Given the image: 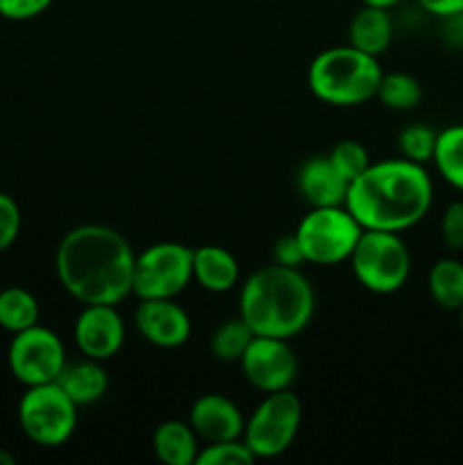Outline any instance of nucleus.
Returning a JSON list of instances; mask_svg holds the SVG:
<instances>
[{
    "label": "nucleus",
    "mask_w": 463,
    "mask_h": 465,
    "mask_svg": "<svg viewBox=\"0 0 463 465\" xmlns=\"http://www.w3.org/2000/svg\"><path fill=\"white\" fill-rule=\"evenodd\" d=\"M354 277L377 295L398 293L411 275V252L398 232L363 230L350 254Z\"/></svg>",
    "instance_id": "39448f33"
},
{
    "label": "nucleus",
    "mask_w": 463,
    "mask_h": 465,
    "mask_svg": "<svg viewBox=\"0 0 463 465\" xmlns=\"http://www.w3.org/2000/svg\"><path fill=\"white\" fill-rule=\"evenodd\" d=\"M427 286L438 307L458 312L463 307V262L452 257L438 259L431 266Z\"/></svg>",
    "instance_id": "aec40b11"
},
{
    "label": "nucleus",
    "mask_w": 463,
    "mask_h": 465,
    "mask_svg": "<svg viewBox=\"0 0 463 465\" xmlns=\"http://www.w3.org/2000/svg\"><path fill=\"white\" fill-rule=\"evenodd\" d=\"M77 404L68 398L57 381L27 386L18 402V422L32 443L41 448H59L77 427Z\"/></svg>",
    "instance_id": "0eeeda50"
},
{
    "label": "nucleus",
    "mask_w": 463,
    "mask_h": 465,
    "mask_svg": "<svg viewBox=\"0 0 463 465\" xmlns=\"http://www.w3.org/2000/svg\"><path fill=\"white\" fill-rule=\"evenodd\" d=\"M193 282V250L175 241L148 245L134 259L132 295L139 300L177 298Z\"/></svg>",
    "instance_id": "1a4fd4ad"
},
{
    "label": "nucleus",
    "mask_w": 463,
    "mask_h": 465,
    "mask_svg": "<svg viewBox=\"0 0 463 465\" xmlns=\"http://www.w3.org/2000/svg\"><path fill=\"white\" fill-rule=\"evenodd\" d=\"M440 239L445 248L463 250V203H449L440 216Z\"/></svg>",
    "instance_id": "c85d7f7f"
},
{
    "label": "nucleus",
    "mask_w": 463,
    "mask_h": 465,
    "mask_svg": "<svg viewBox=\"0 0 463 465\" xmlns=\"http://www.w3.org/2000/svg\"><path fill=\"white\" fill-rule=\"evenodd\" d=\"M395 27L390 9L372 7V5H361L357 14L352 16L348 27V44L361 53L379 57L386 53L393 41Z\"/></svg>",
    "instance_id": "dca6fc26"
},
{
    "label": "nucleus",
    "mask_w": 463,
    "mask_h": 465,
    "mask_svg": "<svg viewBox=\"0 0 463 465\" xmlns=\"http://www.w3.org/2000/svg\"><path fill=\"white\" fill-rule=\"evenodd\" d=\"M252 339L254 331L250 330L243 318H227L225 322H221L213 330L212 339H209V350H212V354L218 361L239 363Z\"/></svg>",
    "instance_id": "5701e85b"
},
{
    "label": "nucleus",
    "mask_w": 463,
    "mask_h": 465,
    "mask_svg": "<svg viewBox=\"0 0 463 465\" xmlns=\"http://www.w3.org/2000/svg\"><path fill=\"white\" fill-rule=\"evenodd\" d=\"M434 203V186L422 163L404 157L370 163L350 184L345 207L363 230L402 232L427 216Z\"/></svg>",
    "instance_id": "f03ea898"
},
{
    "label": "nucleus",
    "mask_w": 463,
    "mask_h": 465,
    "mask_svg": "<svg viewBox=\"0 0 463 465\" xmlns=\"http://www.w3.org/2000/svg\"><path fill=\"white\" fill-rule=\"evenodd\" d=\"M316 312V293L300 268L272 262L254 271L239 293V316L254 336L293 339L307 330Z\"/></svg>",
    "instance_id": "7ed1b4c3"
},
{
    "label": "nucleus",
    "mask_w": 463,
    "mask_h": 465,
    "mask_svg": "<svg viewBox=\"0 0 463 465\" xmlns=\"http://www.w3.org/2000/svg\"><path fill=\"white\" fill-rule=\"evenodd\" d=\"M139 334L154 348H180L191 336V318L175 298L141 300L134 312Z\"/></svg>",
    "instance_id": "ddd939ff"
},
{
    "label": "nucleus",
    "mask_w": 463,
    "mask_h": 465,
    "mask_svg": "<svg viewBox=\"0 0 463 465\" xmlns=\"http://www.w3.org/2000/svg\"><path fill=\"white\" fill-rule=\"evenodd\" d=\"M54 0H0V16L9 21H30L44 14Z\"/></svg>",
    "instance_id": "c756f323"
},
{
    "label": "nucleus",
    "mask_w": 463,
    "mask_h": 465,
    "mask_svg": "<svg viewBox=\"0 0 463 465\" xmlns=\"http://www.w3.org/2000/svg\"><path fill=\"white\" fill-rule=\"evenodd\" d=\"M14 463H16V459H14L9 452H5V450H0V465H14Z\"/></svg>",
    "instance_id": "f704fd0d"
},
{
    "label": "nucleus",
    "mask_w": 463,
    "mask_h": 465,
    "mask_svg": "<svg viewBox=\"0 0 463 465\" xmlns=\"http://www.w3.org/2000/svg\"><path fill=\"white\" fill-rule=\"evenodd\" d=\"M21 232V209L12 195L0 191V252L12 248Z\"/></svg>",
    "instance_id": "cd10ccee"
},
{
    "label": "nucleus",
    "mask_w": 463,
    "mask_h": 465,
    "mask_svg": "<svg viewBox=\"0 0 463 465\" xmlns=\"http://www.w3.org/2000/svg\"><path fill=\"white\" fill-rule=\"evenodd\" d=\"M384 71L379 59L352 45H334L316 54L307 82L311 94L331 107H357L377 98Z\"/></svg>",
    "instance_id": "20e7f679"
},
{
    "label": "nucleus",
    "mask_w": 463,
    "mask_h": 465,
    "mask_svg": "<svg viewBox=\"0 0 463 465\" xmlns=\"http://www.w3.org/2000/svg\"><path fill=\"white\" fill-rule=\"evenodd\" d=\"M189 425L207 443L243 439L245 418L236 402L218 393L200 395L189 411Z\"/></svg>",
    "instance_id": "4468645a"
},
{
    "label": "nucleus",
    "mask_w": 463,
    "mask_h": 465,
    "mask_svg": "<svg viewBox=\"0 0 463 465\" xmlns=\"http://www.w3.org/2000/svg\"><path fill=\"white\" fill-rule=\"evenodd\" d=\"M431 162L448 184L463 191V125L438 132Z\"/></svg>",
    "instance_id": "4be33fe9"
},
{
    "label": "nucleus",
    "mask_w": 463,
    "mask_h": 465,
    "mask_svg": "<svg viewBox=\"0 0 463 465\" xmlns=\"http://www.w3.org/2000/svg\"><path fill=\"white\" fill-rule=\"evenodd\" d=\"M254 461L257 459L243 439L207 443L195 457V465H252Z\"/></svg>",
    "instance_id": "bb28decb"
},
{
    "label": "nucleus",
    "mask_w": 463,
    "mask_h": 465,
    "mask_svg": "<svg viewBox=\"0 0 463 465\" xmlns=\"http://www.w3.org/2000/svg\"><path fill=\"white\" fill-rule=\"evenodd\" d=\"M9 371L21 384L39 386L57 381L66 366V348L48 327H27L14 334L7 352Z\"/></svg>",
    "instance_id": "9d476101"
},
{
    "label": "nucleus",
    "mask_w": 463,
    "mask_h": 465,
    "mask_svg": "<svg viewBox=\"0 0 463 465\" xmlns=\"http://www.w3.org/2000/svg\"><path fill=\"white\" fill-rule=\"evenodd\" d=\"M443 21V36L448 44L463 48V12L452 14V16L440 18Z\"/></svg>",
    "instance_id": "473e14b6"
},
{
    "label": "nucleus",
    "mask_w": 463,
    "mask_h": 465,
    "mask_svg": "<svg viewBox=\"0 0 463 465\" xmlns=\"http://www.w3.org/2000/svg\"><path fill=\"white\" fill-rule=\"evenodd\" d=\"M436 136H438V132H434L427 125H420V123L407 125L402 132H399V139H398L399 157L425 166V163L431 162V157H434Z\"/></svg>",
    "instance_id": "393cba45"
},
{
    "label": "nucleus",
    "mask_w": 463,
    "mask_h": 465,
    "mask_svg": "<svg viewBox=\"0 0 463 465\" xmlns=\"http://www.w3.org/2000/svg\"><path fill=\"white\" fill-rule=\"evenodd\" d=\"M153 450L166 465H193L200 452L198 434L189 422L166 420L154 430Z\"/></svg>",
    "instance_id": "6ab92c4d"
},
{
    "label": "nucleus",
    "mask_w": 463,
    "mask_h": 465,
    "mask_svg": "<svg viewBox=\"0 0 463 465\" xmlns=\"http://www.w3.org/2000/svg\"><path fill=\"white\" fill-rule=\"evenodd\" d=\"M361 5H372V7H384V9H393L395 5H399L402 0H359Z\"/></svg>",
    "instance_id": "72a5a7b5"
},
{
    "label": "nucleus",
    "mask_w": 463,
    "mask_h": 465,
    "mask_svg": "<svg viewBox=\"0 0 463 465\" xmlns=\"http://www.w3.org/2000/svg\"><path fill=\"white\" fill-rule=\"evenodd\" d=\"M245 380L261 393L291 389L298 375V359L286 339L254 336L239 361Z\"/></svg>",
    "instance_id": "9b49d317"
},
{
    "label": "nucleus",
    "mask_w": 463,
    "mask_h": 465,
    "mask_svg": "<svg viewBox=\"0 0 463 465\" xmlns=\"http://www.w3.org/2000/svg\"><path fill=\"white\" fill-rule=\"evenodd\" d=\"M239 262L221 245H200L193 250V280L209 293H227L239 284Z\"/></svg>",
    "instance_id": "f3484780"
},
{
    "label": "nucleus",
    "mask_w": 463,
    "mask_h": 465,
    "mask_svg": "<svg viewBox=\"0 0 463 465\" xmlns=\"http://www.w3.org/2000/svg\"><path fill=\"white\" fill-rule=\"evenodd\" d=\"M134 250L107 225L73 227L57 245L59 284L82 304H121L132 295Z\"/></svg>",
    "instance_id": "f257e3e1"
},
{
    "label": "nucleus",
    "mask_w": 463,
    "mask_h": 465,
    "mask_svg": "<svg viewBox=\"0 0 463 465\" xmlns=\"http://www.w3.org/2000/svg\"><path fill=\"white\" fill-rule=\"evenodd\" d=\"M363 227L348 212L345 204L339 207H311L298 223L293 232L302 248L304 262L316 266H336L350 262L354 245L361 236Z\"/></svg>",
    "instance_id": "423d86ee"
},
{
    "label": "nucleus",
    "mask_w": 463,
    "mask_h": 465,
    "mask_svg": "<svg viewBox=\"0 0 463 465\" xmlns=\"http://www.w3.org/2000/svg\"><path fill=\"white\" fill-rule=\"evenodd\" d=\"M377 98L393 112H409L422 100V86L409 73H384L377 89Z\"/></svg>",
    "instance_id": "b1692460"
},
{
    "label": "nucleus",
    "mask_w": 463,
    "mask_h": 465,
    "mask_svg": "<svg viewBox=\"0 0 463 465\" xmlns=\"http://www.w3.org/2000/svg\"><path fill=\"white\" fill-rule=\"evenodd\" d=\"M272 262L280 263V266H289V268H300L304 262L302 248H300L298 239L295 234L289 236H280L272 245Z\"/></svg>",
    "instance_id": "7c9ffc66"
},
{
    "label": "nucleus",
    "mask_w": 463,
    "mask_h": 465,
    "mask_svg": "<svg viewBox=\"0 0 463 465\" xmlns=\"http://www.w3.org/2000/svg\"><path fill=\"white\" fill-rule=\"evenodd\" d=\"M298 191L311 207H339L348 198L350 182L331 166L330 157L307 159L298 171Z\"/></svg>",
    "instance_id": "2eb2a0df"
},
{
    "label": "nucleus",
    "mask_w": 463,
    "mask_h": 465,
    "mask_svg": "<svg viewBox=\"0 0 463 465\" xmlns=\"http://www.w3.org/2000/svg\"><path fill=\"white\" fill-rule=\"evenodd\" d=\"M57 384L77 407H89L104 398L109 389V375L103 368V361L84 357L82 361H66L64 371L59 372Z\"/></svg>",
    "instance_id": "a211bd4d"
},
{
    "label": "nucleus",
    "mask_w": 463,
    "mask_h": 465,
    "mask_svg": "<svg viewBox=\"0 0 463 465\" xmlns=\"http://www.w3.org/2000/svg\"><path fill=\"white\" fill-rule=\"evenodd\" d=\"M302 425V402L291 389L266 393L245 420L243 440L254 459L281 457L293 445Z\"/></svg>",
    "instance_id": "6e6552de"
},
{
    "label": "nucleus",
    "mask_w": 463,
    "mask_h": 465,
    "mask_svg": "<svg viewBox=\"0 0 463 465\" xmlns=\"http://www.w3.org/2000/svg\"><path fill=\"white\" fill-rule=\"evenodd\" d=\"M327 157H330L331 166H334L336 171L340 173V177H345L350 184H352V182L372 163L366 145H361L359 141L352 139H345L340 141V143H336Z\"/></svg>",
    "instance_id": "a878e982"
},
{
    "label": "nucleus",
    "mask_w": 463,
    "mask_h": 465,
    "mask_svg": "<svg viewBox=\"0 0 463 465\" xmlns=\"http://www.w3.org/2000/svg\"><path fill=\"white\" fill-rule=\"evenodd\" d=\"M73 339L86 359L107 361L125 345V321L116 304H84L73 327Z\"/></svg>",
    "instance_id": "f8f14e48"
},
{
    "label": "nucleus",
    "mask_w": 463,
    "mask_h": 465,
    "mask_svg": "<svg viewBox=\"0 0 463 465\" xmlns=\"http://www.w3.org/2000/svg\"><path fill=\"white\" fill-rule=\"evenodd\" d=\"M458 313H461V327H463V307L458 309Z\"/></svg>",
    "instance_id": "c9c22d12"
},
{
    "label": "nucleus",
    "mask_w": 463,
    "mask_h": 465,
    "mask_svg": "<svg viewBox=\"0 0 463 465\" xmlns=\"http://www.w3.org/2000/svg\"><path fill=\"white\" fill-rule=\"evenodd\" d=\"M39 325V302L30 291L9 286L0 291V327L12 334Z\"/></svg>",
    "instance_id": "412c9836"
},
{
    "label": "nucleus",
    "mask_w": 463,
    "mask_h": 465,
    "mask_svg": "<svg viewBox=\"0 0 463 465\" xmlns=\"http://www.w3.org/2000/svg\"><path fill=\"white\" fill-rule=\"evenodd\" d=\"M416 3L422 12L431 14L436 18H445L463 12V0H416Z\"/></svg>",
    "instance_id": "2f4dec72"
}]
</instances>
